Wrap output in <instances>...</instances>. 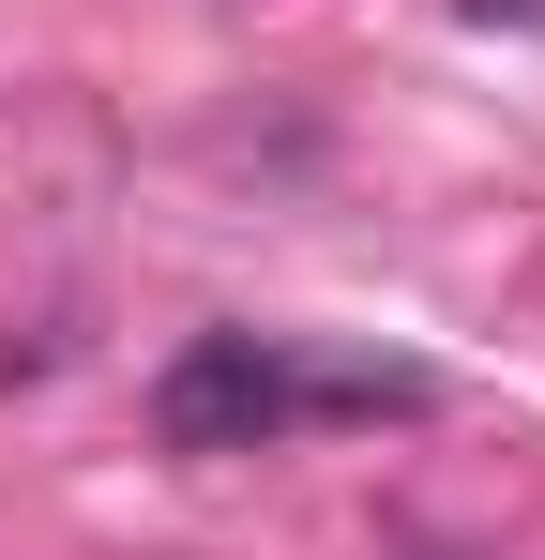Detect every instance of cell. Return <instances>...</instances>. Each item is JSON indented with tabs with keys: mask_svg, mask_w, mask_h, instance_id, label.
I'll list each match as a JSON object with an SVG mask.
<instances>
[{
	"mask_svg": "<svg viewBox=\"0 0 545 560\" xmlns=\"http://www.w3.org/2000/svg\"><path fill=\"white\" fill-rule=\"evenodd\" d=\"M379 409H425V378L409 364H288L272 334H197L152 378L167 455H272L288 424H379Z\"/></svg>",
	"mask_w": 545,
	"mask_h": 560,
	"instance_id": "cell-1",
	"label": "cell"
}]
</instances>
